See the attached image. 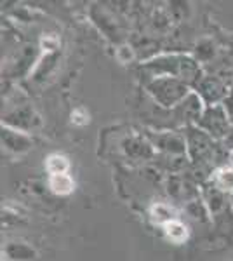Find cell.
I'll return each mask as SVG.
<instances>
[{
    "label": "cell",
    "mask_w": 233,
    "mask_h": 261,
    "mask_svg": "<svg viewBox=\"0 0 233 261\" xmlns=\"http://www.w3.org/2000/svg\"><path fill=\"white\" fill-rule=\"evenodd\" d=\"M71 120H73L75 124H79V125L86 124V122H87V113L84 110H75L73 113H71Z\"/></svg>",
    "instance_id": "6"
},
{
    "label": "cell",
    "mask_w": 233,
    "mask_h": 261,
    "mask_svg": "<svg viewBox=\"0 0 233 261\" xmlns=\"http://www.w3.org/2000/svg\"><path fill=\"white\" fill-rule=\"evenodd\" d=\"M73 187H75V183L68 174L50 176V188H53L54 193L66 195V193H70L71 190H73Z\"/></svg>",
    "instance_id": "2"
},
{
    "label": "cell",
    "mask_w": 233,
    "mask_h": 261,
    "mask_svg": "<svg viewBox=\"0 0 233 261\" xmlns=\"http://www.w3.org/2000/svg\"><path fill=\"white\" fill-rule=\"evenodd\" d=\"M164 230H165V235H167V239H171L172 242L176 244H181L186 241V237H188V230H186V226L183 223L179 221H169L167 225H164Z\"/></svg>",
    "instance_id": "1"
},
{
    "label": "cell",
    "mask_w": 233,
    "mask_h": 261,
    "mask_svg": "<svg viewBox=\"0 0 233 261\" xmlns=\"http://www.w3.org/2000/svg\"><path fill=\"white\" fill-rule=\"evenodd\" d=\"M172 211L169 207H165L164 204H157L151 207V218H153V221L157 223H164V225H167L169 221H172Z\"/></svg>",
    "instance_id": "4"
},
{
    "label": "cell",
    "mask_w": 233,
    "mask_h": 261,
    "mask_svg": "<svg viewBox=\"0 0 233 261\" xmlns=\"http://www.w3.org/2000/svg\"><path fill=\"white\" fill-rule=\"evenodd\" d=\"M68 169H70V162L65 155H50L47 159V171L50 172V176L66 174Z\"/></svg>",
    "instance_id": "3"
},
{
    "label": "cell",
    "mask_w": 233,
    "mask_h": 261,
    "mask_svg": "<svg viewBox=\"0 0 233 261\" xmlns=\"http://www.w3.org/2000/svg\"><path fill=\"white\" fill-rule=\"evenodd\" d=\"M218 179H219V185H221V187L233 188V171H228V176H224V171H221L218 174Z\"/></svg>",
    "instance_id": "5"
}]
</instances>
